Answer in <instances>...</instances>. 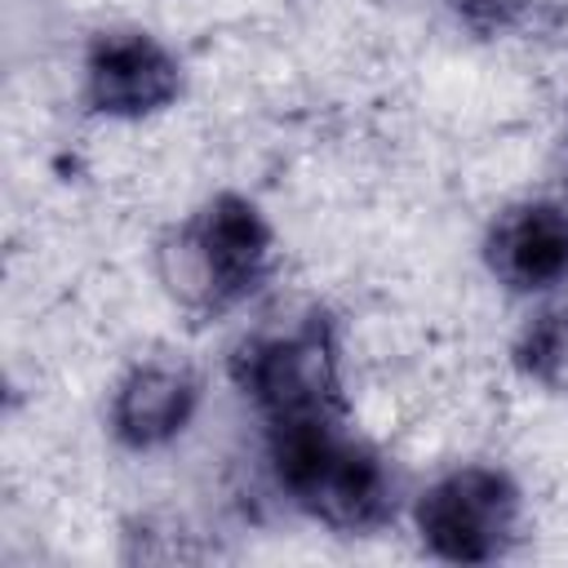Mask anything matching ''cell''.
<instances>
[{
  "instance_id": "obj_1",
  "label": "cell",
  "mask_w": 568,
  "mask_h": 568,
  "mask_svg": "<svg viewBox=\"0 0 568 568\" xmlns=\"http://www.w3.org/2000/svg\"><path fill=\"white\" fill-rule=\"evenodd\" d=\"M271 470L297 510L333 532H373L395 510L386 462L346 435V417L271 422Z\"/></svg>"
},
{
  "instance_id": "obj_2",
  "label": "cell",
  "mask_w": 568,
  "mask_h": 568,
  "mask_svg": "<svg viewBox=\"0 0 568 568\" xmlns=\"http://www.w3.org/2000/svg\"><path fill=\"white\" fill-rule=\"evenodd\" d=\"M275 266V235L262 209L235 191L213 195L160 244L169 293L200 311H226L253 297Z\"/></svg>"
},
{
  "instance_id": "obj_3",
  "label": "cell",
  "mask_w": 568,
  "mask_h": 568,
  "mask_svg": "<svg viewBox=\"0 0 568 568\" xmlns=\"http://www.w3.org/2000/svg\"><path fill=\"white\" fill-rule=\"evenodd\" d=\"M231 377L262 408L266 426L293 417H346L337 342L324 315H311L288 333L248 337L231 359Z\"/></svg>"
},
{
  "instance_id": "obj_4",
  "label": "cell",
  "mask_w": 568,
  "mask_h": 568,
  "mask_svg": "<svg viewBox=\"0 0 568 568\" xmlns=\"http://www.w3.org/2000/svg\"><path fill=\"white\" fill-rule=\"evenodd\" d=\"M519 488L497 466H457L439 475L413 506L417 537L435 559L448 564H493L510 550L519 532Z\"/></svg>"
},
{
  "instance_id": "obj_5",
  "label": "cell",
  "mask_w": 568,
  "mask_h": 568,
  "mask_svg": "<svg viewBox=\"0 0 568 568\" xmlns=\"http://www.w3.org/2000/svg\"><path fill=\"white\" fill-rule=\"evenodd\" d=\"M182 93L178 58L146 31H102L84 53V102L106 120H142Z\"/></svg>"
},
{
  "instance_id": "obj_6",
  "label": "cell",
  "mask_w": 568,
  "mask_h": 568,
  "mask_svg": "<svg viewBox=\"0 0 568 568\" xmlns=\"http://www.w3.org/2000/svg\"><path fill=\"white\" fill-rule=\"evenodd\" d=\"M488 271L515 293H541L568 280V209L555 200H524L497 213L484 240Z\"/></svg>"
},
{
  "instance_id": "obj_7",
  "label": "cell",
  "mask_w": 568,
  "mask_h": 568,
  "mask_svg": "<svg viewBox=\"0 0 568 568\" xmlns=\"http://www.w3.org/2000/svg\"><path fill=\"white\" fill-rule=\"evenodd\" d=\"M200 404V382L191 368L169 364V359H146L124 373V382L111 395V435L124 448H160L178 439Z\"/></svg>"
},
{
  "instance_id": "obj_8",
  "label": "cell",
  "mask_w": 568,
  "mask_h": 568,
  "mask_svg": "<svg viewBox=\"0 0 568 568\" xmlns=\"http://www.w3.org/2000/svg\"><path fill=\"white\" fill-rule=\"evenodd\" d=\"M515 368L546 390H568V306H546L532 315L515 342Z\"/></svg>"
}]
</instances>
